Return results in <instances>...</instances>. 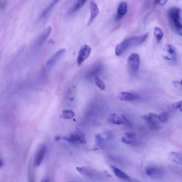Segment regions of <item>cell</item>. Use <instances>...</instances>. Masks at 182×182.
<instances>
[{
    "label": "cell",
    "instance_id": "6da1fadb",
    "mask_svg": "<svg viewBox=\"0 0 182 182\" xmlns=\"http://www.w3.org/2000/svg\"><path fill=\"white\" fill-rule=\"evenodd\" d=\"M148 36V34H145L137 37H131L125 39L122 42L116 46V55L120 56L128 48L141 44L146 40Z\"/></svg>",
    "mask_w": 182,
    "mask_h": 182
},
{
    "label": "cell",
    "instance_id": "7a4b0ae2",
    "mask_svg": "<svg viewBox=\"0 0 182 182\" xmlns=\"http://www.w3.org/2000/svg\"><path fill=\"white\" fill-rule=\"evenodd\" d=\"M181 14V9L177 7H172L168 11L169 20L171 25L174 30L181 36L182 25Z\"/></svg>",
    "mask_w": 182,
    "mask_h": 182
},
{
    "label": "cell",
    "instance_id": "3957f363",
    "mask_svg": "<svg viewBox=\"0 0 182 182\" xmlns=\"http://www.w3.org/2000/svg\"><path fill=\"white\" fill-rule=\"evenodd\" d=\"M140 61V56L137 53H132L128 57V67L132 73H137L139 70Z\"/></svg>",
    "mask_w": 182,
    "mask_h": 182
},
{
    "label": "cell",
    "instance_id": "277c9868",
    "mask_svg": "<svg viewBox=\"0 0 182 182\" xmlns=\"http://www.w3.org/2000/svg\"><path fill=\"white\" fill-rule=\"evenodd\" d=\"M157 115L154 113H149L143 117V119L146 121L147 125L150 130H156L159 128L156 120Z\"/></svg>",
    "mask_w": 182,
    "mask_h": 182
},
{
    "label": "cell",
    "instance_id": "5b68a950",
    "mask_svg": "<svg viewBox=\"0 0 182 182\" xmlns=\"http://www.w3.org/2000/svg\"><path fill=\"white\" fill-rule=\"evenodd\" d=\"M103 69V65L101 63H97L93 65L86 72L87 78L91 79L95 78L101 73Z\"/></svg>",
    "mask_w": 182,
    "mask_h": 182
},
{
    "label": "cell",
    "instance_id": "8992f818",
    "mask_svg": "<svg viewBox=\"0 0 182 182\" xmlns=\"http://www.w3.org/2000/svg\"><path fill=\"white\" fill-rule=\"evenodd\" d=\"M91 48L89 46L85 45L79 51L77 61L79 65H81L85 60L88 58L90 55Z\"/></svg>",
    "mask_w": 182,
    "mask_h": 182
},
{
    "label": "cell",
    "instance_id": "52a82bcc",
    "mask_svg": "<svg viewBox=\"0 0 182 182\" xmlns=\"http://www.w3.org/2000/svg\"><path fill=\"white\" fill-rule=\"evenodd\" d=\"M145 172L148 176L155 179H160L163 175L162 169L154 166L148 167L145 170Z\"/></svg>",
    "mask_w": 182,
    "mask_h": 182
},
{
    "label": "cell",
    "instance_id": "ba28073f",
    "mask_svg": "<svg viewBox=\"0 0 182 182\" xmlns=\"http://www.w3.org/2000/svg\"><path fill=\"white\" fill-rule=\"evenodd\" d=\"M46 147L45 145H41L39 148L35 155L34 160V165L36 166L40 165L44 158L46 152Z\"/></svg>",
    "mask_w": 182,
    "mask_h": 182
},
{
    "label": "cell",
    "instance_id": "9c48e42d",
    "mask_svg": "<svg viewBox=\"0 0 182 182\" xmlns=\"http://www.w3.org/2000/svg\"><path fill=\"white\" fill-rule=\"evenodd\" d=\"M165 51L167 53V55L165 56V59L168 60L176 61L177 56L176 52L174 47L171 45L167 44L165 47Z\"/></svg>",
    "mask_w": 182,
    "mask_h": 182
},
{
    "label": "cell",
    "instance_id": "30bf717a",
    "mask_svg": "<svg viewBox=\"0 0 182 182\" xmlns=\"http://www.w3.org/2000/svg\"><path fill=\"white\" fill-rule=\"evenodd\" d=\"M127 3L125 2H120L118 7L116 20L118 21L121 20L127 14Z\"/></svg>",
    "mask_w": 182,
    "mask_h": 182
},
{
    "label": "cell",
    "instance_id": "8fae6325",
    "mask_svg": "<svg viewBox=\"0 0 182 182\" xmlns=\"http://www.w3.org/2000/svg\"><path fill=\"white\" fill-rule=\"evenodd\" d=\"M119 99L121 100L131 101L136 100L138 96L134 94L127 92H120L118 95Z\"/></svg>",
    "mask_w": 182,
    "mask_h": 182
},
{
    "label": "cell",
    "instance_id": "7c38bea8",
    "mask_svg": "<svg viewBox=\"0 0 182 182\" xmlns=\"http://www.w3.org/2000/svg\"><path fill=\"white\" fill-rule=\"evenodd\" d=\"M65 52L64 49H61L57 51L52 57L48 59L47 62V65L48 66H52L57 61L60 57L64 54Z\"/></svg>",
    "mask_w": 182,
    "mask_h": 182
},
{
    "label": "cell",
    "instance_id": "4fadbf2b",
    "mask_svg": "<svg viewBox=\"0 0 182 182\" xmlns=\"http://www.w3.org/2000/svg\"><path fill=\"white\" fill-rule=\"evenodd\" d=\"M90 8L91 9V16L88 22L89 25H90L99 13L98 7L94 1H91Z\"/></svg>",
    "mask_w": 182,
    "mask_h": 182
},
{
    "label": "cell",
    "instance_id": "5bb4252c",
    "mask_svg": "<svg viewBox=\"0 0 182 182\" xmlns=\"http://www.w3.org/2000/svg\"><path fill=\"white\" fill-rule=\"evenodd\" d=\"M125 136L121 138L122 142L125 144H133L136 141L135 135L134 133L127 132L124 133Z\"/></svg>",
    "mask_w": 182,
    "mask_h": 182
},
{
    "label": "cell",
    "instance_id": "9a60e30c",
    "mask_svg": "<svg viewBox=\"0 0 182 182\" xmlns=\"http://www.w3.org/2000/svg\"><path fill=\"white\" fill-rule=\"evenodd\" d=\"M111 168L112 170L113 171V173L116 176L121 179L125 180H129L130 178L127 174L123 172L122 171H121L120 169H119L113 166H111Z\"/></svg>",
    "mask_w": 182,
    "mask_h": 182
},
{
    "label": "cell",
    "instance_id": "2e32d148",
    "mask_svg": "<svg viewBox=\"0 0 182 182\" xmlns=\"http://www.w3.org/2000/svg\"><path fill=\"white\" fill-rule=\"evenodd\" d=\"M59 1H53L48 5L46 8L43 10V11L41 13L40 16V18L41 19L44 18L47 16L50 12L51 11L53 7H55L56 4H57Z\"/></svg>",
    "mask_w": 182,
    "mask_h": 182
},
{
    "label": "cell",
    "instance_id": "e0dca14e",
    "mask_svg": "<svg viewBox=\"0 0 182 182\" xmlns=\"http://www.w3.org/2000/svg\"><path fill=\"white\" fill-rule=\"evenodd\" d=\"M108 121L111 123L115 125H120L121 124H124V121L122 118L120 117L115 113L112 114L108 118Z\"/></svg>",
    "mask_w": 182,
    "mask_h": 182
},
{
    "label": "cell",
    "instance_id": "ac0fdd59",
    "mask_svg": "<svg viewBox=\"0 0 182 182\" xmlns=\"http://www.w3.org/2000/svg\"><path fill=\"white\" fill-rule=\"evenodd\" d=\"M52 31V28L49 27L45 30L44 32L41 35L38 40V44L42 45L47 40L48 36L50 35Z\"/></svg>",
    "mask_w": 182,
    "mask_h": 182
},
{
    "label": "cell",
    "instance_id": "d6986e66",
    "mask_svg": "<svg viewBox=\"0 0 182 182\" xmlns=\"http://www.w3.org/2000/svg\"><path fill=\"white\" fill-rule=\"evenodd\" d=\"M86 1H81V0L77 1L72 7L71 9H70L69 13L72 14L78 11L84 5Z\"/></svg>",
    "mask_w": 182,
    "mask_h": 182
},
{
    "label": "cell",
    "instance_id": "ffe728a7",
    "mask_svg": "<svg viewBox=\"0 0 182 182\" xmlns=\"http://www.w3.org/2000/svg\"><path fill=\"white\" fill-rule=\"evenodd\" d=\"M170 156L172 161L173 162L180 164H182V155L180 153L172 152L171 153Z\"/></svg>",
    "mask_w": 182,
    "mask_h": 182
},
{
    "label": "cell",
    "instance_id": "44dd1931",
    "mask_svg": "<svg viewBox=\"0 0 182 182\" xmlns=\"http://www.w3.org/2000/svg\"><path fill=\"white\" fill-rule=\"evenodd\" d=\"M78 142L81 143L82 144H85L86 143V138L85 137L84 133L81 131H77L75 133Z\"/></svg>",
    "mask_w": 182,
    "mask_h": 182
},
{
    "label": "cell",
    "instance_id": "7402d4cb",
    "mask_svg": "<svg viewBox=\"0 0 182 182\" xmlns=\"http://www.w3.org/2000/svg\"><path fill=\"white\" fill-rule=\"evenodd\" d=\"M154 34L158 42L161 41L162 37H163V34L162 30L160 28L157 27H156L154 28Z\"/></svg>",
    "mask_w": 182,
    "mask_h": 182
},
{
    "label": "cell",
    "instance_id": "603a6c76",
    "mask_svg": "<svg viewBox=\"0 0 182 182\" xmlns=\"http://www.w3.org/2000/svg\"><path fill=\"white\" fill-rule=\"evenodd\" d=\"M75 115L73 111L69 110H64L62 112L61 118L64 119H71Z\"/></svg>",
    "mask_w": 182,
    "mask_h": 182
},
{
    "label": "cell",
    "instance_id": "cb8c5ba5",
    "mask_svg": "<svg viewBox=\"0 0 182 182\" xmlns=\"http://www.w3.org/2000/svg\"><path fill=\"white\" fill-rule=\"evenodd\" d=\"M95 82L96 86L101 90L104 91L105 89L106 86L105 83L98 77L95 78Z\"/></svg>",
    "mask_w": 182,
    "mask_h": 182
},
{
    "label": "cell",
    "instance_id": "d4e9b609",
    "mask_svg": "<svg viewBox=\"0 0 182 182\" xmlns=\"http://www.w3.org/2000/svg\"><path fill=\"white\" fill-rule=\"evenodd\" d=\"M169 118L168 113L166 112H163L157 115V118L159 122L162 123L166 122L168 120Z\"/></svg>",
    "mask_w": 182,
    "mask_h": 182
},
{
    "label": "cell",
    "instance_id": "484cf974",
    "mask_svg": "<svg viewBox=\"0 0 182 182\" xmlns=\"http://www.w3.org/2000/svg\"><path fill=\"white\" fill-rule=\"evenodd\" d=\"M182 101L174 103L172 104L171 106L172 108L175 110L177 109H179L180 112H182Z\"/></svg>",
    "mask_w": 182,
    "mask_h": 182
},
{
    "label": "cell",
    "instance_id": "4316f807",
    "mask_svg": "<svg viewBox=\"0 0 182 182\" xmlns=\"http://www.w3.org/2000/svg\"><path fill=\"white\" fill-rule=\"evenodd\" d=\"M29 182H34L33 175L30 168L29 170Z\"/></svg>",
    "mask_w": 182,
    "mask_h": 182
},
{
    "label": "cell",
    "instance_id": "83f0119b",
    "mask_svg": "<svg viewBox=\"0 0 182 182\" xmlns=\"http://www.w3.org/2000/svg\"><path fill=\"white\" fill-rule=\"evenodd\" d=\"M167 1H154V3L155 4L159 5L160 6H163L166 4Z\"/></svg>",
    "mask_w": 182,
    "mask_h": 182
},
{
    "label": "cell",
    "instance_id": "f1b7e54d",
    "mask_svg": "<svg viewBox=\"0 0 182 182\" xmlns=\"http://www.w3.org/2000/svg\"><path fill=\"white\" fill-rule=\"evenodd\" d=\"M172 83H173L174 86L175 87H178V85L180 84V85L182 86V80H181L180 82L177 81H173V82H172Z\"/></svg>",
    "mask_w": 182,
    "mask_h": 182
},
{
    "label": "cell",
    "instance_id": "f546056e",
    "mask_svg": "<svg viewBox=\"0 0 182 182\" xmlns=\"http://www.w3.org/2000/svg\"><path fill=\"white\" fill-rule=\"evenodd\" d=\"M5 6V1H0V9L3 8Z\"/></svg>",
    "mask_w": 182,
    "mask_h": 182
},
{
    "label": "cell",
    "instance_id": "4dcf8cb0",
    "mask_svg": "<svg viewBox=\"0 0 182 182\" xmlns=\"http://www.w3.org/2000/svg\"><path fill=\"white\" fill-rule=\"evenodd\" d=\"M130 182H142V181L135 179L130 178L129 180L128 181Z\"/></svg>",
    "mask_w": 182,
    "mask_h": 182
},
{
    "label": "cell",
    "instance_id": "1f68e13d",
    "mask_svg": "<svg viewBox=\"0 0 182 182\" xmlns=\"http://www.w3.org/2000/svg\"><path fill=\"white\" fill-rule=\"evenodd\" d=\"M3 162L2 161V160L0 159V168H1L2 166H3Z\"/></svg>",
    "mask_w": 182,
    "mask_h": 182
},
{
    "label": "cell",
    "instance_id": "d6a6232c",
    "mask_svg": "<svg viewBox=\"0 0 182 182\" xmlns=\"http://www.w3.org/2000/svg\"><path fill=\"white\" fill-rule=\"evenodd\" d=\"M60 139H61V137H60L59 135H57V136L55 137V140H56V141L59 140Z\"/></svg>",
    "mask_w": 182,
    "mask_h": 182
},
{
    "label": "cell",
    "instance_id": "836d02e7",
    "mask_svg": "<svg viewBox=\"0 0 182 182\" xmlns=\"http://www.w3.org/2000/svg\"><path fill=\"white\" fill-rule=\"evenodd\" d=\"M45 182H49V181H48V180H46L45 181Z\"/></svg>",
    "mask_w": 182,
    "mask_h": 182
},
{
    "label": "cell",
    "instance_id": "e575fe53",
    "mask_svg": "<svg viewBox=\"0 0 182 182\" xmlns=\"http://www.w3.org/2000/svg\"><path fill=\"white\" fill-rule=\"evenodd\" d=\"M74 182V181H71V182Z\"/></svg>",
    "mask_w": 182,
    "mask_h": 182
}]
</instances>
